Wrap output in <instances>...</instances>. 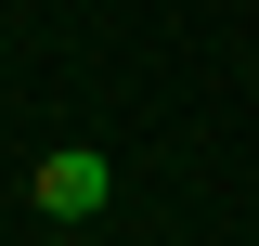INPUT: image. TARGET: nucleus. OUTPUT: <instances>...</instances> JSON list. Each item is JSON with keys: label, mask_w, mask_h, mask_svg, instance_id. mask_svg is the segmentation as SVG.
<instances>
[{"label": "nucleus", "mask_w": 259, "mask_h": 246, "mask_svg": "<svg viewBox=\"0 0 259 246\" xmlns=\"http://www.w3.org/2000/svg\"><path fill=\"white\" fill-rule=\"evenodd\" d=\"M26 194H39V208H52V220H91L104 194H117V169H104L91 143H65V155H39V169H26Z\"/></svg>", "instance_id": "1"}]
</instances>
